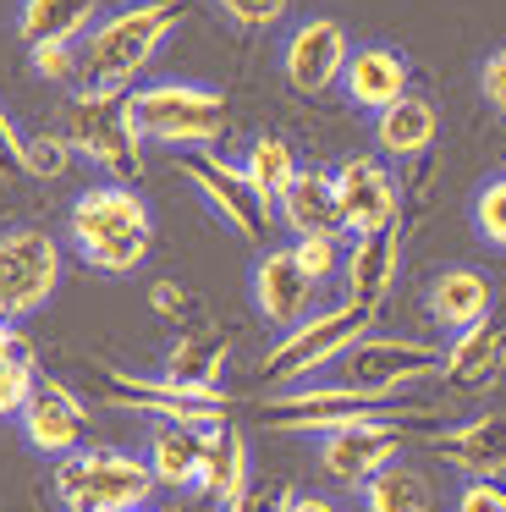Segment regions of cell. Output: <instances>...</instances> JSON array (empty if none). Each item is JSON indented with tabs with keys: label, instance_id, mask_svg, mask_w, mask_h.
Segmentation results:
<instances>
[{
	"label": "cell",
	"instance_id": "6da1fadb",
	"mask_svg": "<svg viewBox=\"0 0 506 512\" xmlns=\"http://www.w3.org/2000/svg\"><path fill=\"white\" fill-rule=\"evenodd\" d=\"M72 248L105 276H132L154 248V215L132 182H88L66 210Z\"/></svg>",
	"mask_w": 506,
	"mask_h": 512
},
{
	"label": "cell",
	"instance_id": "7a4b0ae2",
	"mask_svg": "<svg viewBox=\"0 0 506 512\" xmlns=\"http://www.w3.org/2000/svg\"><path fill=\"white\" fill-rule=\"evenodd\" d=\"M171 28H176V0H132V6L105 12L77 45L83 50V89L132 94V83L165 50Z\"/></svg>",
	"mask_w": 506,
	"mask_h": 512
},
{
	"label": "cell",
	"instance_id": "3957f363",
	"mask_svg": "<svg viewBox=\"0 0 506 512\" xmlns=\"http://www.w3.org/2000/svg\"><path fill=\"white\" fill-rule=\"evenodd\" d=\"M154 468L143 452L83 446L55 463V501L66 512H138L154 496Z\"/></svg>",
	"mask_w": 506,
	"mask_h": 512
},
{
	"label": "cell",
	"instance_id": "277c9868",
	"mask_svg": "<svg viewBox=\"0 0 506 512\" xmlns=\"http://www.w3.org/2000/svg\"><path fill=\"white\" fill-rule=\"evenodd\" d=\"M132 122L138 138L149 144H171V149H209L226 138V94L209 89V83H187V78H160L132 89Z\"/></svg>",
	"mask_w": 506,
	"mask_h": 512
},
{
	"label": "cell",
	"instance_id": "5b68a950",
	"mask_svg": "<svg viewBox=\"0 0 506 512\" xmlns=\"http://www.w3.org/2000/svg\"><path fill=\"white\" fill-rule=\"evenodd\" d=\"M61 138L72 144V155L94 160L99 171H110V182H132L143 171L138 160V122H132V94L110 89H77L66 100Z\"/></svg>",
	"mask_w": 506,
	"mask_h": 512
},
{
	"label": "cell",
	"instance_id": "8992f818",
	"mask_svg": "<svg viewBox=\"0 0 506 512\" xmlns=\"http://www.w3.org/2000/svg\"><path fill=\"white\" fill-rule=\"evenodd\" d=\"M374 331V314L358 309V303H330V309H314L303 325L281 336V342L264 353V380L270 386H303V380L336 369V358L347 347H358L363 336Z\"/></svg>",
	"mask_w": 506,
	"mask_h": 512
},
{
	"label": "cell",
	"instance_id": "52a82bcc",
	"mask_svg": "<svg viewBox=\"0 0 506 512\" xmlns=\"http://www.w3.org/2000/svg\"><path fill=\"white\" fill-rule=\"evenodd\" d=\"M440 364H446V353L435 342H424V336H374L369 331L358 347H347L336 358L330 375H336V386L369 391V397H396L413 380L440 375Z\"/></svg>",
	"mask_w": 506,
	"mask_h": 512
},
{
	"label": "cell",
	"instance_id": "ba28073f",
	"mask_svg": "<svg viewBox=\"0 0 506 512\" xmlns=\"http://www.w3.org/2000/svg\"><path fill=\"white\" fill-rule=\"evenodd\" d=\"M105 397H110V408L143 413V419H154V424L215 430V424L231 419L226 391H193V386H182V380H171V375H121V369H110Z\"/></svg>",
	"mask_w": 506,
	"mask_h": 512
},
{
	"label": "cell",
	"instance_id": "9c48e42d",
	"mask_svg": "<svg viewBox=\"0 0 506 512\" xmlns=\"http://www.w3.org/2000/svg\"><path fill=\"white\" fill-rule=\"evenodd\" d=\"M363 419H391V397H369V391L325 380V386H286L281 397L264 402V424L286 435H336Z\"/></svg>",
	"mask_w": 506,
	"mask_h": 512
},
{
	"label": "cell",
	"instance_id": "30bf717a",
	"mask_svg": "<svg viewBox=\"0 0 506 512\" xmlns=\"http://www.w3.org/2000/svg\"><path fill=\"white\" fill-rule=\"evenodd\" d=\"M176 166H182V177L198 188V199L209 204V215L226 221V232H237L242 243H259V248L270 243L275 215H270V204L259 199V188L242 177V166H226L215 149H187Z\"/></svg>",
	"mask_w": 506,
	"mask_h": 512
},
{
	"label": "cell",
	"instance_id": "8fae6325",
	"mask_svg": "<svg viewBox=\"0 0 506 512\" xmlns=\"http://www.w3.org/2000/svg\"><path fill=\"white\" fill-rule=\"evenodd\" d=\"M55 287H61V243L39 226L0 232V320L44 309Z\"/></svg>",
	"mask_w": 506,
	"mask_h": 512
},
{
	"label": "cell",
	"instance_id": "7c38bea8",
	"mask_svg": "<svg viewBox=\"0 0 506 512\" xmlns=\"http://www.w3.org/2000/svg\"><path fill=\"white\" fill-rule=\"evenodd\" d=\"M17 430H22V441H28L39 457H55V463H61V457L83 452L88 408H83V397H77L66 380L39 375L33 391H28V402H22V413H17Z\"/></svg>",
	"mask_w": 506,
	"mask_h": 512
},
{
	"label": "cell",
	"instance_id": "4fadbf2b",
	"mask_svg": "<svg viewBox=\"0 0 506 512\" xmlns=\"http://www.w3.org/2000/svg\"><path fill=\"white\" fill-rule=\"evenodd\" d=\"M407 446V430L402 419H363V424H347L336 435H319V468H325L336 485L347 490H363L385 463H396Z\"/></svg>",
	"mask_w": 506,
	"mask_h": 512
},
{
	"label": "cell",
	"instance_id": "5bb4252c",
	"mask_svg": "<svg viewBox=\"0 0 506 512\" xmlns=\"http://www.w3.org/2000/svg\"><path fill=\"white\" fill-rule=\"evenodd\" d=\"M347 61H352V45H347V28H341L336 17H308V23H297L281 45V72L297 94L336 89Z\"/></svg>",
	"mask_w": 506,
	"mask_h": 512
},
{
	"label": "cell",
	"instance_id": "9a60e30c",
	"mask_svg": "<svg viewBox=\"0 0 506 512\" xmlns=\"http://www.w3.org/2000/svg\"><path fill=\"white\" fill-rule=\"evenodd\" d=\"M402 243H407V226H374V232H352L347 237V259H341V281H347V303L358 309H385L396 276H402Z\"/></svg>",
	"mask_w": 506,
	"mask_h": 512
},
{
	"label": "cell",
	"instance_id": "2e32d148",
	"mask_svg": "<svg viewBox=\"0 0 506 512\" xmlns=\"http://www.w3.org/2000/svg\"><path fill=\"white\" fill-rule=\"evenodd\" d=\"M336 204H341V226L347 232H374V226H391L396 210H402V188L385 171V160L374 155H347L336 171Z\"/></svg>",
	"mask_w": 506,
	"mask_h": 512
},
{
	"label": "cell",
	"instance_id": "e0dca14e",
	"mask_svg": "<svg viewBox=\"0 0 506 512\" xmlns=\"http://www.w3.org/2000/svg\"><path fill=\"white\" fill-rule=\"evenodd\" d=\"M314 298H319V281L297 265L292 248H264L259 265H253V309H259V320L275 325V331H292L314 314Z\"/></svg>",
	"mask_w": 506,
	"mask_h": 512
},
{
	"label": "cell",
	"instance_id": "ac0fdd59",
	"mask_svg": "<svg viewBox=\"0 0 506 512\" xmlns=\"http://www.w3.org/2000/svg\"><path fill=\"white\" fill-rule=\"evenodd\" d=\"M424 303H429L435 331L462 336V331H473V325H484L495 314V287H490V276H484V270L451 265V270H440V276L429 281V298Z\"/></svg>",
	"mask_w": 506,
	"mask_h": 512
},
{
	"label": "cell",
	"instance_id": "d6986e66",
	"mask_svg": "<svg viewBox=\"0 0 506 512\" xmlns=\"http://www.w3.org/2000/svg\"><path fill=\"white\" fill-rule=\"evenodd\" d=\"M435 452L462 479H506V413H473L457 430H440Z\"/></svg>",
	"mask_w": 506,
	"mask_h": 512
},
{
	"label": "cell",
	"instance_id": "ffe728a7",
	"mask_svg": "<svg viewBox=\"0 0 506 512\" xmlns=\"http://www.w3.org/2000/svg\"><path fill=\"white\" fill-rule=\"evenodd\" d=\"M407 83H413V67H407V56L391 45H358L347 61V72H341L347 100L358 105V111H374V116H380L385 105H396L402 94H413Z\"/></svg>",
	"mask_w": 506,
	"mask_h": 512
},
{
	"label": "cell",
	"instance_id": "44dd1931",
	"mask_svg": "<svg viewBox=\"0 0 506 512\" xmlns=\"http://www.w3.org/2000/svg\"><path fill=\"white\" fill-rule=\"evenodd\" d=\"M501 369H506V314H490L484 325L451 336L440 375H446L451 391H484Z\"/></svg>",
	"mask_w": 506,
	"mask_h": 512
},
{
	"label": "cell",
	"instance_id": "7402d4cb",
	"mask_svg": "<svg viewBox=\"0 0 506 512\" xmlns=\"http://www.w3.org/2000/svg\"><path fill=\"white\" fill-rule=\"evenodd\" d=\"M275 221L286 226L292 237H341L347 226H341V204H336V182H330V171H297L292 188L281 193V204H275Z\"/></svg>",
	"mask_w": 506,
	"mask_h": 512
},
{
	"label": "cell",
	"instance_id": "603a6c76",
	"mask_svg": "<svg viewBox=\"0 0 506 512\" xmlns=\"http://www.w3.org/2000/svg\"><path fill=\"white\" fill-rule=\"evenodd\" d=\"M253 485V452H248V435L242 424H215L209 430V457H204V474H198V496L215 501L220 512Z\"/></svg>",
	"mask_w": 506,
	"mask_h": 512
},
{
	"label": "cell",
	"instance_id": "cb8c5ba5",
	"mask_svg": "<svg viewBox=\"0 0 506 512\" xmlns=\"http://www.w3.org/2000/svg\"><path fill=\"white\" fill-rule=\"evenodd\" d=\"M143 457H149L160 490H198V474H204V457H209V430H193V424H154Z\"/></svg>",
	"mask_w": 506,
	"mask_h": 512
},
{
	"label": "cell",
	"instance_id": "d4e9b609",
	"mask_svg": "<svg viewBox=\"0 0 506 512\" xmlns=\"http://www.w3.org/2000/svg\"><path fill=\"white\" fill-rule=\"evenodd\" d=\"M435 133H440V116L424 94H402L396 105H385V111L374 116V149H380L385 160H418L435 144Z\"/></svg>",
	"mask_w": 506,
	"mask_h": 512
},
{
	"label": "cell",
	"instance_id": "484cf974",
	"mask_svg": "<svg viewBox=\"0 0 506 512\" xmlns=\"http://www.w3.org/2000/svg\"><path fill=\"white\" fill-rule=\"evenodd\" d=\"M99 23V0H17L22 45H83V34Z\"/></svg>",
	"mask_w": 506,
	"mask_h": 512
},
{
	"label": "cell",
	"instance_id": "4316f807",
	"mask_svg": "<svg viewBox=\"0 0 506 512\" xmlns=\"http://www.w3.org/2000/svg\"><path fill=\"white\" fill-rule=\"evenodd\" d=\"M231 358V342L215 331H182L171 347H165V369L160 375L182 380L193 391H220V369Z\"/></svg>",
	"mask_w": 506,
	"mask_h": 512
},
{
	"label": "cell",
	"instance_id": "83f0119b",
	"mask_svg": "<svg viewBox=\"0 0 506 512\" xmlns=\"http://www.w3.org/2000/svg\"><path fill=\"white\" fill-rule=\"evenodd\" d=\"M358 507L363 512H435V485L418 474L413 463H385L369 485L358 490Z\"/></svg>",
	"mask_w": 506,
	"mask_h": 512
},
{
	"label": "cell",
	"instance_id": "f1b7e54d",
	"mask_svg": "<svg viewBox=\"0 0 506 512\" xmlns=\"http://www.w3.org/2000/svg\"><path fill=\"white\" fill-rule=\"evenodd\" d=\"M297 171H303V166H297L292 144H286V138H270V133H259L248 144V155H242V177L259 188L264 204H281V193L292 188Z\"/></svg>",
	"mask_w": 506,
	"mask_h": 512
},
{
	"label": "cell",
	"instance_id": "f546056e",
	"mask_svg": "<svg viewBox=\"0 0 506 512\" xmlns=\"http://www.w3.org/2000/svg\"><path fill=\"white\" fill-rule=\"evenodd\" d=\"M33 380H39V369H33L28 336L17 331V320H0V419H17Z\"/></svg>",
	"mask_w": 506,
	"mask_h": 512
},
{
	"label": "cell",
	"instance_id": "4dcf8cb0",
	"mask_svg": "<svg viewBox=\"0 0 506 512\" xmlns=\"http://www.w3.org/2000/svg\"><path fill=\"white\" fill-rule=\"evenodd\" d=\"M473 232H479L490 248L506 254V171L490 177L479 193H473Z\"/></svg>",
	"mask_w": 506,
	"mask_h": 512
},
{
	"label": "cell",
	"instance_id": "1f68e13d",
	"mask_svg": "<svg viewBox=\"0 0 506 512\" xmlns=\"http://www.w3.org/2000/svg\"><path fill=\"white\" fill-rule=\"evenodd\" d=\"M292 254H297V265L308 270V276L325 287V281H336L341 276V259H347V243L341 237H297L292 243Z\"/></svg>",
	"mask_w": 506,
	"mask_h": 512
},
{
	"label": "cell",
	"instance_id": "d6a6232c",
	"mask_svg": "<svg viewBox=\"0 0 506 512\" xmlns=\"http://www.w3.org/2000/svg\"><path fill=\"white\" fill-rule=\"evenodd\" d=\"M28 61H33V72H39L44 83L83 78V50H77V45H33Z\"/></svg>",
	"mask_w": 506,
	"mask_h": 512
},
{
	"label": "cell",
	"instance_id": "836d02e7",
	"mask_svg": "<svg viewBox=\"0 0 506 512\" xmlns=\"http://www.w3.org/2000/svg\"><path fill=\"white\" fill-rule=\"evenodd\" d=\"M215 6L237 28H275L286 17V6H292V0H215Z\"/></svg>",
	"mask_w": 506,
	"mask_h": 512
},
{
	"label": "cell",
	"instance_id": "e575fe53",
	"mask_svg": "<svg viewBox=\"0 0 506 512\" xmlns=\"http://www.w3.org/2000/svg\"><path fill=\"white\" fill-rule=\"evenodd\" d=\"M28 160H33V177H61V171L72 166V144H66V138L28 133Z\"/></svg>",
	"mask_w": 506,
	"mask_h": 512
},
{
	"label": "cell",
	"instance_id": "d590c367",
	"mask_svg": "<svg viewBox=\"0 0 506 512\" xmlns=\"http://www.w3.org/2000/svg\"><path fill=\"white\" fill-rule=\"evenodd\" d=\"M0 177H33L28 133H17V127H11V116H0Z\"/></svg>",
	"mask_w": 506,
	"mask_h": 512
},
{
	"label": "cell",
	"instance_id": "8d00e7d4",
	"mask_svg": "<svg viewBox=\"0 0 506 512\" xmlns=\"http://www.w3.org/2000/svg\"><path fill=\"white\" fill-rule=\"evenodd\" d=\"M286 501H292V490H286V485H248L226 512H286Z\"/></svg>",
	"mask_w": 506,
	"mask_h": 512
},
{
	"label": "cell",
	"instance_id": "74e56055",
	"mask_svg": "<svg viewBox=\"0 0 506 512\" xmlns=\"http://www.w3.org/2000/svg\"><path fill=\"white\" fill-rule=\"evenodd\" d=\"M479 89H484V100H490L495 111L506 116V45L484 56V67H479Z\"/></svg>",
	"mask_w": 506,
	"mask_h": 512
},
{
	"label": "cell",
	"instance_id": "f35d334b",
	"mask_svg": "<svg viewBox=\"0 0 506 512\" xmlns=\"http://www.w3.org/2000/svg\"><path fill=\"white\" fill-rule=\"evenodd\" d=\"M457 512H506L501 507V485L495 479H468L457 496Z\"/></svg>",
	"mask_w": 506,
	"mask_h": 512
},
{
	"label": "cell",
	"instance_id": "ab89813d",
	"mask_svg": "<svg viewBox=\"0 0 506 512\" xmlns=\"http://www.w3.org/2000/svg\"><path fill=\"white\" fill-rule=\"evenodd\" d=\"M154 309L171 314L176 325H182V320H198V303L187 298V287H176V281H160V287H154Z\"/></svg>",
	"mask_w": 506,
	"mask_h": 512
},
{
	"label": "cell",
	"instance_id": "60d3db41",
	"mask_svg": "<svg viewBox=\"0 0 506 512\" xmlns=\"http://www.w3.org/2000/svg\"><path fill=\"white\" fill-rule=\"evenodd\" d=\"M286 512H341L330 496H319V490H292V501H286Z\"/></svg>",
	"mask_w": 506,
	"mask_h": 512
},
{
	"label": "cell",
	"instance_id": "b9f144b4",
	"mask_svg": "<svg viewBox=\"0 0 506 512\" xmlns=\"http://www.w3.org/2000/svg\"><path fill=\"white\" fill-rule=\"evenodd\" d=\"M495 485H501V507H506V479H495Z\"/></svg>",
	"mask_w": 506,
	"mask_h": 512
},
{
	"label": "cell",
	"instance_id": "7bdbcfd3",
	"mask_svg": "<svg viewBox=\"0 0 506 512\" xmlns=\"http://www.w3.org/2000/svg\"><path fill=\"white\" fill-rule=\"evenodd\" d=\"M138 512H154V507H138Z\"/></svg>",
	"mask_w": 506,
	"mask_h": 512
}]
</instances>
